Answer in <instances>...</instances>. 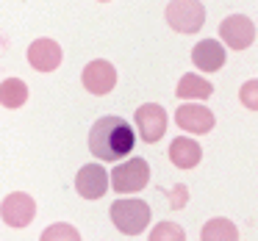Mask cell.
Here are the masks:
<instances>
[{
	"label": "cell",
	"instance_id": "1",
	"mask_svg": "<svg viewBox=\"0 0 258 241\" xmlns=\"http://www.w3.org/2000/svg\"><path fill=\"white\" fill-rule=\"evenodd\" d=\"M136 144L134 128L122 117H100L89 130V150L97 161H119Z\"/></svg>",
	"mask_w": 258,
	"mask_h": 241
},
{
	"label": "cell",
	"instance_id": "2",
	"mask_svg": "<svg viewBox=\"0 0 258 241\" xmlns=\"http://www.w3.org/2000/svg\"><path fill=\"white\" fill-rule=\"evenodd\" d=\"M108 213H111L114 227L125 235H139L142 230L150 224V205H147L145 200H134V197L117 200Z\"/></svg>",
	"mask_w": 258,
	"mask_h": 241
},
{
	"label": "cell",
	"instance_id": "3",
	"mask_svg": "<svg viewBox=\"0 0 258 241\" xmlns=\"http://www.w3.org/2000/svg\"><path fill=\"white\" fill-rule=\"evenodd\" d=\"M167 23L178 34H197L206 23V9L200 0H169Z\"/></svg>",
	"mask_w": 258,
	"mask_h": 241
},
{
	"label": "cell",
	"instance_id": "4",
	"mask_svg": "<svg viewBox=\"0 0 258 241\" xmlns=\"http://www.w3.org/2000/svg\"><path fill=\"white\" fill-rule=\"evenodd\" d=\"M150 183V164L145 158H128L125 164H119L117 169H111V186L119 194H134L142 191Z\"/></svg>",
	"mask_w": 258,
	"mask_h": 241
},
{
	"label": "cell",
	"instance_id": "5",
	"mask_svg": "<svg viewBox=\"0 0 258 241\" xmlns=\"http://www.w3.org/2000/svg\"><path fill=\"white\" fill-rule=\"evenodd\" d=\"M219 39L230 47V50H247L255 42V25L244 14H230L228 20L219 23Z\"/></svg>",
	"mask_w": 258,
	"mask_h": 241
},
{
	"label": "cell",
	"instance_id": "6",
	"mask_svg": "<svg viewBox=\"0 0 258 241\" xmlns=\"http://www.w3.org/2000/svg\"><path fill=\"white\" fill-rule=\"evenodd\" d=\"M136 130H139L142 141L156 144L164 133H167V111L158 103H145L136 108Z\"/></svg>",
	"mask_w": 258,
	"mask_h": 241
},
{
	"label": "cell",
	"instance_id": "7",
	"mask_svg": "<svg viewBox=\"0 0 258 241\" xmlns=\"http://www.w3.org/2000/svg\"><path fill=\"white\" fill-rule=\"evenodd\" d=\"M0 216L9 227H28L36 216V202L34 197H28L25 191H14L3 200L0 205Z\"/></svg>",
	"mask_w": 258,
	"mask_h": 241
},
{
	"label": "cell",
	"instance_id": "8",
	"mask_svg": "<svg viewBox=\"0 0 258 241\" xmlns=\"http://www.w3.org/2000/svg\"><path fill=\"white\" fill-rule=\"evenodd\" d=\"M81 81H84V89L89 92V95L103 97L117 86V69H114V64L103 61V58H95V61H89L84 67Z\"/></svg>",
	"mask_w": 258,
	"mask_h": 241
},
{
	"label": "cell",
	"instance_id": "9",
	"mask_svg": "<svg viewBox=\"0 0 258 241\" xmlns=\"http://www.w3.org/2000/svg\"><path fill=\"white\" fill-rule=\"evenodd\" d=\"M108 180H111V175L100 164H84L75 175V189L84 200H100L108 191Z\"/></svg>",
	"mask_w": 258,
	"mask_h": 241
},
{
	"label": "cell",
	"instance_id": "10",
	"mask_svg": "<svg viewBox=\"0 0 258 241\" xmlns=\"http://www.w3.org/2000/svg\"><path fill=\"white\" fill-rule=\"evenodd\" d=\"M175 122H178L180 130L186 133H208V130L217 125L214 114L208 111L206 106H197V103H186L175 111Z\"/></svg>",
	"mask_w": 258,
	"mask_h": 241
},
{
	"label": "cell",
	"instance_id": "11",
	"mask_svg": "<svg viewBox=\"0 0 258 241\" xmlns=\"http://www.w3.org/2000/svg\"><path fill=\"white\" fill-rule=\"evenodd\" d=\"M61 58H64L61 47L53 39H36L34 45L28 47V61L36 72H53V69H58Z\"/></svg>",
	"mask_w": 258,
	"mask_h": 241
},
{
	"label": "cell",
	"instance_id": "12",
	"mask_svg": "<svg viewBox=\"0 0 258 241\" xmlns=\"http://www.w3.org/2000/svg\"><path fill=\"white\" fill-rule=\"evenodd\" d=\"M191 61H195V67L203 69V72H217L225 64V47L219 45L217 39H203V42H197L195 50H191Z\"/></svg>",
	"mask_w": 258,
	"mask_h": 241
},
{
	"label": "cell",
	"instance_id": "13",
	"mask_svg": "<svg viewBox=\"0 0 258 241\" xmlns=\"http://www.w3.org/2000/svg\"><path fill=\"white\" fill-rule=\"evenodd\" d=\"M203 158V147L197 144L195 139H186V136H178V139L169 144V161L178 169H195Z\"/></svg>",
	"mask_w": 258,
	"mask_h": 241
},
{
	"label": "cell",
	"instance_id": "14",
	"mask_svg": "<svg viewBox=\"0 0 258 241\" xmlns=\"http://www.w3.org/2000/svg\"><path fill=\"white\" fill-rule=\"evenodd\" d=\"M214 92L211 81L200 78V75L195 72H186L183 78L178 81V86H175V95L180 97V100H208Z\"/></svg>",
	"mask_w": 258,
	"mask_h": 241
},
{
	"label": "cell",
	"instance_id": "15",
	"mask_svg": "<svg viewBox=\"0 0 258 241\" xmlns=\"http://www.w3.org/2000/svg\"><path fill=\"white\" fill-rule=\"evenodd\" d=\"M200 241H239V230L230 219H211V222L203 224L200 230Z\"/></svg>",
	"mask_w": 258,
	"mask_h": 241
},
{
	"label": "cell",
	"instance_id": "16",
	"mask_svg": "<svg viewBox=\"0 0 258 241\" xmlns=\"http://www.w3.org/2000/svg\"><path fill=\"white\" fill-rule=\"evenodd\" d=\"M25 103H28V86H25V81L6 78L0 84V106L20 108V106H25Z\"/></svg>",
	"mask_w": 258,
	"mask_h": 241
},
{
	"label": "cell",
	"instance_id": "17",
	"mask_svg": "<svg viewBox=\"0 0 258 241\" xmlns=\"http://www.w3.org/2000/svg\"><path fill=\"white\" fill-rule=\"evenodd\" d=\"M39 241H81V233L67 222H56V224H50V227H45V233H42Z\"/></svg>",
	"mask_w": 258,
	"mask_h": 241
},
{
	"label": "cell",
	"instance_id": "18",
	"mask_svg": "<svg viewBox=\"0 0 258 241\" xmlns=\"http://www.w3.org/2000/svg\"><path fill=\"white\" fill-rule=\"evenodd\" d=\"M150 241H186V233L178 222H158L150 233Z\"/></svg>",
	"mask_w": 258,
	"mask_h": 241
},
{
	"label": "cell",
	"instance_id": "19",
	"mask_svg": "<svg viewBox=\"0 0 258 241\" xmlns=\"http://www.w3.org/2000/svg\"><path fill=\"white\" fill-rule=\"evenodd\" d=\"M239 100L244 108H250V111H258V81H244L239 89Z\"/></svg>",
	"mask_w": 258,
	"mask_h": 241
},
{
	"label": "cell",
	"instance_id": "20",
	"mask_svg": "<svg viewBox=\"0 0 258 241\" xmlns=\"http://www.w3.org/2000/svg\"><path fill=\"white\" fill-rule=\"evenodd\" d=\"M186 200H189V189H186V186H175L172 189V208L186 205Z\"/></svg>",
	"mask_w": 258,
	"mask_h": 241
},
{
	"label": "cell",
	"instance_id": "21",
	"mask_svg": "<svg viewBox=\"0 0 258 241\" xmlns=\"http://www.w3.org/2000/svg\"><path fill=\"white\" fill-rule=\"evenodd\" d=\"M103 3H106V0H103Z\"/></svg>",
	"mask_w": 258,
	"mask_h": 241
}]
</instances>
